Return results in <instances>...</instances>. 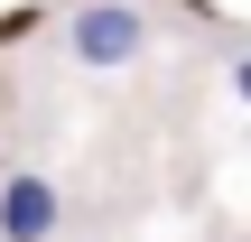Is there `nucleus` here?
Here are the masks:
<instances>
[{
  "instance_id": "obj_1",
  "label": "nucleus",
  "mask_w": 251,
  "mask_h": 242,
  "mask_svg": "<svg viewBox=\"0 0 251 242\" xmlns=\"http://www.w3.org/2000/svg\"><path fill=\"white\" fill-rule=\"evenodd\" d=\"M149 47V9L140 0H84L75 19H65V56L84 65V75H112V65H130Z\"/></svg>"
},
{
  "instance_id": "obj_2",
  "label": "nucleus",
  "mask_w": 251,
  "mask_h": 242,
  "mask_svg": "<svg viewBox=\"0 0 251 242\" xmlns=\"http://www.w3.org/2000/svg\"><path fill=\"white\" fill-rule=\"evenodd\" d=\"M56 177H37V168H9L0 177V242H56Z\"/></svg>"
},
{
  "instance_id": "obj_3",
  "label": "nucleus",
  "mask_w": 251,
  "mask_h": 242,
  "mask_svg": "<svg viewBox=\"0 0 251 242\" xmlns=\"http://www.w3.org/2000/svg\"><path fill=\"white\" fill-rule=\"evenodd\" d=\"M224 75H233V103H242V112H251V47H242V56H233V65H224Z\"/></svg>"
}]
</instances>
